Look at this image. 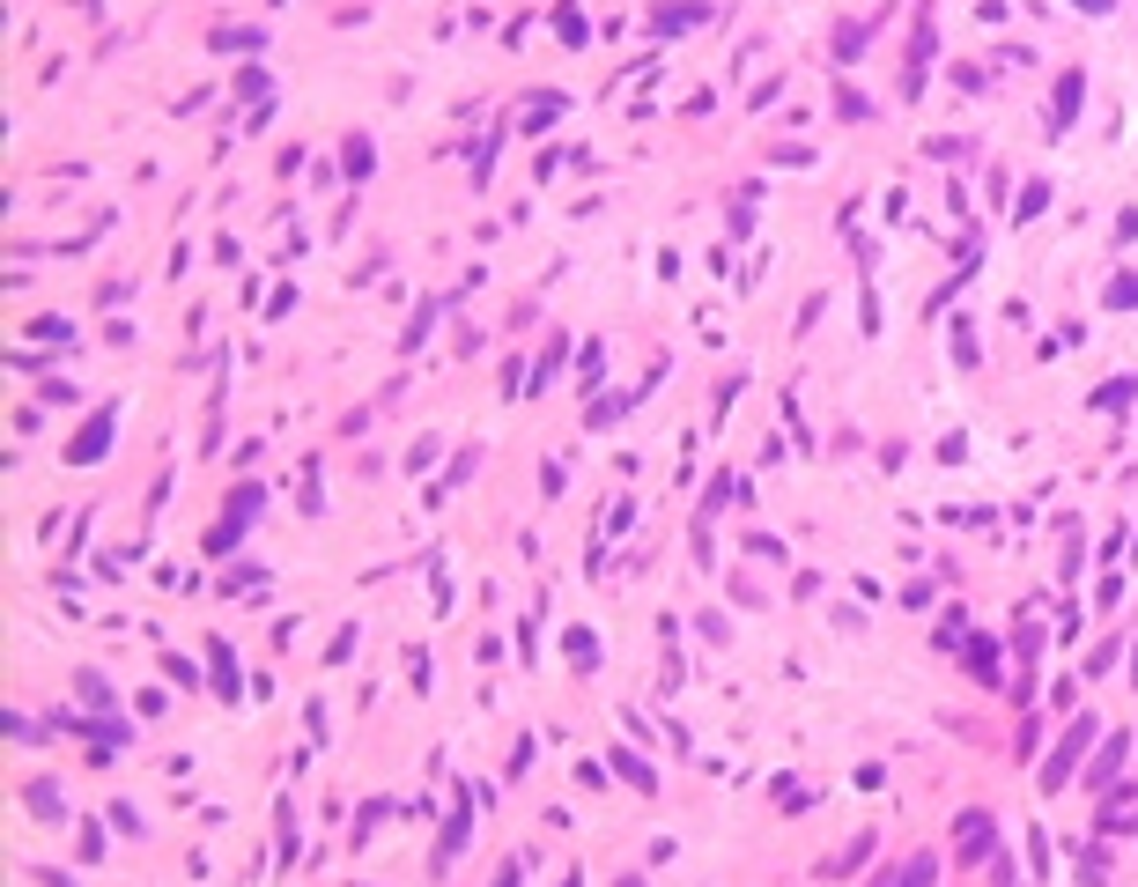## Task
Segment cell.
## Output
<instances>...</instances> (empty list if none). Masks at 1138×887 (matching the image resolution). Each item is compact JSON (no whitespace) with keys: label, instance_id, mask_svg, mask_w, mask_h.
<instances>
[{"label":"cell","instance_id":"obj_1","mask_svg":"<svg viewBox=\"0 0 1138 887\" xmlns=\"http://www.w3.org/2000/svg\"><path fill=\"white\" fill-rule=\"evenodd\" d=\"M902 887H932V858H917V865H909V880Z\"/></svg>","mask_w":1138,"mask_h":887},{"label":"cell","instance_id":"obj_2","mask_svg":"<svg viewBox=\"0 0 1138 887\" xmlns=\"http://www.w3.org/2000/svg\"><path fill=\"white\" fill-rule=\"evenodd\" d=\"M496 887H518V865H510V873H503V880H496Z\"/></svg>","mask_w":1138,"mask_h":887},{"label":"cell","instance_id":"obj_3","mask_svg":"<svg viewBox=\"0 0 1138 887\" xmlns=\"http://www.w3.org/2000/svg\"><path fill=\"white\" fill-rule=\"evenodd\" d=\"M629 887H636V880H629Z\"/></svg>","mask_w":1138,"mask_h":887}]
</instances>
